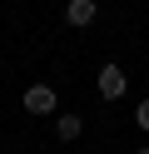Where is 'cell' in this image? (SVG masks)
Masks as SVG:
<instances>
[{"label":"cell","mask_w":149,"mask_h":154,"mask_svg":"<svg viewBox=\"0 0 149 154\" xmlns=\"http://www.w3.org/2000/svg\"><path fill=\"white\" fill-rule=\"evenodd\" d=\"M95 15H99V0H70L65 5V25H75V30L95 25Z\"/></svg>","instance_id":"cell-3"},{"label":"cell","mask_w":149,"mask_h":154,"mask_svg":"<svg viewBox=\"0 0 149 154\" xmlns=\"http://www.w3.org/2000/svg\"><path fill=\"white\" fill-rule=\"evenodd\" d=\"M95 90L104 94V100H119V94L129 90V80H124V70H119V65H104V70L95 75Z\"/></svg>","instance_id":"cell-2"},{"label":"cell","mask_w":149,"mask_h":154,"mask_svg":"<svg viewBox=\"0 0 149 154\" xmlns=\"http://www.w3.org/2000/svg\"><path fill=\"white\" fill-rule=\"evenodd\" d=\"M134 124L149 134V100H139V104H134Z\"/></svg>","instance_id":"cell-5"},{"label":"cell","mask_w":149,"mask_h":154,"mask_svg":"<svg viewBox=\"0 0 149 154\" xmlns=\"http://www.w3.org/2000/svg\"><path fill=\"white\" fill-rule=\"evenodd\" d=\"M20 104H25V114H55V104H60V94H55V85H30L25 94H20Z\"/></svg>","instance_id":"cell-1"},{"label":"cell","mask_w":149,"mask_h":154,"mask_svg":"<svg viewBox=\"0 0 149 154\" xmlns=\"http://www.w3.org/2000/svg\"><path fill=\"white\" fill-rule=\"evenodd\" d=\"M134 154H149V144H144V149H134Z\"/></svg>","instance_id":"cell-6"},{"label":"cell","mask_w":149,"mask_h":154,"mask_svg":"<svg viewBox=\"0 0 149 154\" xmlns=\"http://www.w3.org/2000/svg\"><path fill=\"white\" fill-rule=\"evenodd\" d=\"M55 134H60V139H79V134H85V119H79V114H60V119H55Z\"/></svg>","instance_id":"cell-4"}]
</instances>
